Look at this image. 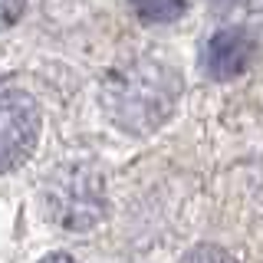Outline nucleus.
Listing matches in <instances>:
<instances>
[{"mask_svg":"<svg viewBox=\"0 0 263 263\" xmlns=\"http://www.w3.org/2000/svg\"><path fill=\"white\" fill-rule=\"evenodd\" d=\"M40 208L49 224L63 227L66 234H86L109 214L102 175L92 164H63L49 171L40 191Z\"/></svg>","mask_w":263,"mask_h":263,"instance_id":"obj_2","label":"nucleus"},{"mask_svg":"<svg viewBox=\"0 0 263 263\" xmlns=\"http://www.w3.org/2000/svg\"><path fill=\"white\" fill-rule=\"evenodd\" d=\"M178 92L181 82L175 69L155 60H135L125 69H112V76L105 79L102 105L119 128L145 135L171 115Z\"/></svg>","mask_w":263,"mask_h":263,"instance_id":"obj_1","label":"nucleus"},{"mask_svg":"<svg viewBox=\"0 0 263 263\" xmlns=\"http://www.w3.org/2000/svg\"><path fill=\"white\" fill-rule=\"evenodd\" d=\"M257 53V36L243 27H224L208 40L201 53V66L211 79H237Z\"/></svg>","mask_w":263,"mask_h":263,"instance_id":"obj_4","label":"nucleus"},{"mask_svg":"<svg viewBox=\"0 0 263 263\" xmlns=\"http://www.w3.org/2000/svg\"><path fill=\"white\" fill-rule=\"evenodd\" d=\"M128 7L142 23H175L184 16L187 0H128Z\"/></svg>","mask_w":263,"mask_h":263,"instance_id":"obj_5","label":"nucleus"},{"mask_svg":"<svg viewBox=\"0 0 263 263\" xmlns=\"http://www.w3.org/2000/svg\"><path fill=\"white\" fill-rule=\"evenodd\" d=\"M181 263H237V260L230 257L224 247H217V243H197L194 250L184 253Z\"/></svg>","mask_w":263,"mask_h":263,"instance_id":"obj_6","label":"nucleus"},{"mask_svg":"<svg viewBox=\"0 0 263 263\" xmlns=\"http://www.w3.org/2000/svg\"><path fill=\"white\" fill-rule=\"evenodd\" d=\"M40 138V105L16 86H0V171H13Z\"/></svg>","mask_w":263,"mask_h":263,"instance_id":"obj_3","label":"nucleus"},{"mask_svg":"<svg viewBox=\"0 0 263 263\" xmlns=\"http://www.w3.org/2000/svg\"><path fill=\"white\" fill-rule=\"evenodd\" d=\"M40 263H79L76 257H69V253H63V250H56V253H46Z\"/></svg>","mask_w":263,"mask_h":263,"instance_id":"obj_8","label":"nucleus"},{"mask_svg":"<svg viewBox=\"0 0 263 263\" xmlns=\"http://www.w3.org/2000/svg\"><path fill=\"white\" fill-rule=\"evenodd\" d=\"M211 4H217V7H230V4H240V0H211Z\"/></svg>","mask_w":263,"mask_h":263,"instance_id":"obj_9","label":"nucleus"},{"mask_svg":"<svg viewBox=\"0 0 263 263\" xmlns=\"http://www.w3.org/2000/svg\"><path fill=\"white\" fill-rule=\"evenodd\" d=\"M23 13H27V0H0V33L16 27Z\"/></svg>","mask_w":263,"mask_h":263,"instance_id":"obj_7","label":"nucleus"}]
</instances>
